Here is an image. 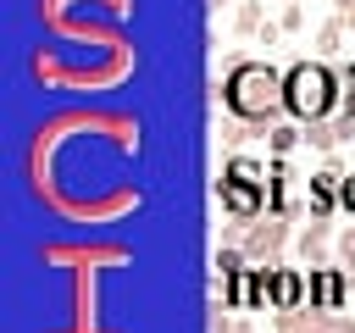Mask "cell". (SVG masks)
<instances>
[{"instance_id": "13", "label": "cell", "mask_w": 355, "mask_h": 333, "mask_svg": "<svg viewBox=\"0 0 355 333\" xmlns=\"http://www.w3.org/2000/svg\"><path fill=\"white\" fill-rule=\"evenodd\" d=\"M338 211L355 216V172H344V183H338Z\"/></svg>"}, {"instance_id": "11", "label": "cell", "mask_w": 355, "mask_h": 333, "mask_svg": "<svg viewBox=\"0 0 355 333\" xmlns=\"http://www.w3.org/2000/svg\"><path fill=\"white\" fill-rule=\"evenodd\" d=\"M300 139H305V128H272V133H266V144H272V155H288V150H294Z\"/></svg>"}, {"instance_id": "5", "label": "cell", "mask_w": 355, "mask_h": 333, "mask_svg": "<svg viewBox=\"0 0 355 333\" xmlns=\"http://www.w3.org/2000/svg\"><path fill=\"white\" fill-rule=\"evenodd\" d=\"M338 183H344V166L338 161H322L316 172H311V189H305V205H311V216H333L338 211Z\"/></svg>"}, {"instance_id": "7", "label": "cell", "mask_w": 355, "mask_h": 333, "mask_svg": "<svg viewBox=\"0 0 355 333\" xmlns=\"http://www.w3.org/2000/svg\"><path fill=\"white\" fill-rule=\"evenodd\" d=\"M272 305V266H244L239 278V311H266Z\"/></svg>"}, {"instance_id": "2", "label": "cell", "mask_w": 355, "mask_h": 333, "mask_svg": "<svg viewBox=\"0 0 355 333\" xmlns=\"http://www.w3.org/2000/svg\"><path fill=\"white\" fill-rule=\"evenodd\" d=\"M338 100H344V83H338V72L322 67V61H294V67L283 72V111H288V117H300V122H327Z\"/></svg>"}, {"instance_id": "3", "label": "cell", "mask_w": 355, "mask_h": 333, "mask_svg": "<svg viewBox=\"0 0 355 333\" xmlns=\"http://www.w3.org/2000/svg\"><path fill=\"white\" fill-rule=\"evenodd\" d=\"M305 305H311V278H305L300 266H272V311L294 316V311H305Z\"/></svg>"}, {"instance_id": "6", "label": "cell", "mask_w": 355, "mask_h": 333, "mask_svg": "<svg viewBox=\"0 0 355 333\" xmlns=\"http://www.w3.org/2000/svg\"><path fill=\"white\" fill-rule=\"evenodd\" d=\"M216 200H222V211L233 216V222H261L266 216V194L261 189H244V183H216Z\"/></svg>"}, {"instance_id": "17", "label": "cell", "mask_w": 355, "mask_h": 333, "mask_svg": "<svg viewBox=\"0 0 355 333\" xmlns=\"http://www.w3.org/2000/svg\"><path fill=\"white\" fill-rule=\"evenodd\" d=\"M338 255H344V261H355V228H349V233L338 239Z\"/></svg>"}, {"instance_id": "4", "label": "cell", "mask_w": 355, "mask_h": 333, "mask_svg": "<svg viewBox=\"0 0 355 333\" xmlns=\"http://www.w3.org/2000/svg\"><path fill=\"white\" fill-rule=\"evenodd\" d=\"M349 300V272L344 266H311V311H344Z\"/></svg>"}, {"instance_id": "10", "label": "cell", "mask_w": 355, "mask_h": 333, "mask_svg": "<svg viewBox=\"0 0 355 333\" xmlns=\"http://www.w3.org/2000/svg\"><path fill=\"white\" fill-rule=\"evenodd\" d=\"M288 239V228L283 222H266V228H250V255H266V250H277Z\"/></svg>"}, {"instance_id": "8", "label": "cell", "mask_w": 355, "mask_h": 333, "mask_svg": "<svg viewBox=\"0 0 355 333\" xmlns=\"http://www.w3.org/2000/svg\"><path fill=\"white\" fill-rule=\"evenodd\" d=\"M288 178H294L288 161L272 155V161H266V211H272V216H288Z\"/></svg>"}, {"instance_id": "14", "label": "cell", "mask_w": 355, "mask_h": 333, "mask_svg": "<svg viewBox=\"0 0 355 333\" xmlns=\"http://www.w3.org/2000/svg\"><path fill=\"white\" fill-rule=\"evenodd\" d=\"M239 28H244V33H261V6H244V11H239Z\"/></svg>"}, {"instance_id": "12", "label": "cell", "mask_w": 355, "mask_h": 333, "mask_svg": "<svg viewBox=\"0 0 355 333\" xmlns=\"http://www.w3.org/2000/svg\"><path fill=\"white\" fill-rule=\"evenodd\" d=\"M244 266H250V261H244L239 250H216V278H239Z\"/></svg>"}, {"instance_id": "1", "label": "cell", "mask_w": 355, "mask_h": 333, "mask_svg": "<svg viewBox=\"0 0 355 333\" xmlns=\"http://www.w3.org/2000/svg\"><path fill=\"white\" fill-rule=\"evenodd\" d=\"M222 105L244 122H272L283 111V72L266 61H239L222 78Z\"/></svg>"}, {"instance_id": "9", "label": "cell", "mask_w": 355, "mask_h": 333, "mask_svg": "<svg viewBox=\"0 0 355 333\" xmlns=\"http://www.w3.org/2000/svg\"><path fill=\"white\" fill-rule=\"evenodd\" d=\"M222 178H227V183H244V189H261V194H266V161H255V155H233V161L222 166Z\"/></svg>"}, {"instance_id": "16", "label": "cell", "mask_w": 355, "mask_h": 333, "mask_svg": "<svg viewBox=\"0 0 355 333\" xmlns=\"http://www.w3.org/2000/svg\"><path fill=\"white\" fill-rule=\"evenodd\" d=\"M294 28H300V6L288 0V6H283V33H294Z\"/></svg>"}, {"instance_id": "15", "label": "cell", "mask_w": 355, "mask_h": 333, "mask_svg": "<svg viewBox=\"0 0 355 333\" xmlns=\"http://www.w3.org/2000/svg\"><path fill=\"white\" fill-rule=\"evenodd\" d=\"M316 39H322V50H338V39H344V22H327Z\"/></svg>"}]
</instances>
